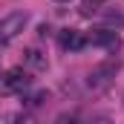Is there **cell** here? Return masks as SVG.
Instances as JSON below:
<instances>
[{"instance_id":"5b68a950","label":"cell","mask_w":124,"mask_h":124,"mask_svg":"<svg viewBox=\"0 0 124 124\" xmlns=\"http://www.w3.org/2000/svg\"><path fill=\"white\" fill-rule=\"evenodd\" d=\"M116 69H118V61L101 63L98 69H93V75H90V87H107V81H110V75H116Z\"/></svg>"},{"instance_id":"52a82bcc","label":"cell","mask_w":124,"mask_h":124,"mask_svg":"<svg viewBox=\"0 0 124 124\" xmlns=\"http://www.w3.org/2000/svg\"><path fill=\"white\" fill-rule=\"evenodd\" d=\"M93 3H101V0H93Z\"/></svg>"},{"instance_id":"ba28073f","label":"cell","mask_w":124,"mask_h":124,"mask_svg":"<svg viewBox=\"0 0 124 124\" xmlns=\"http://www.w3.org/2000/svg\"><path fill=\"white\" fill-rule=\"evenodd\" d=\"M58 3H66V0H58Z\"/></svg>"},{"instance_id":"3957f363","label":"cell","mask_w":124,"mask_h":124,"mask_svg":"<svg viewBox=\"0 0 124 124\" xmlns=\"http://www.w3.org/2000/svg\"><path fill=\"white\" fill-rule=\"evenodd\" d=\"M23 23H26V15H20V12H15L6 20H0V43H9L17 32L23 29Z\"/></svg>"},{"instance_id":"277c9868","label":"cell","mask_w":124,"mask_h":124,"mask_svg":"<svg viewBox=\"0 0 124 124\" xmlns=\"http://www.w3.org/2000/svg\"><path fill=\"white\" fill-rule=\"evenodd\" d=\"M58 43L66 52H78V49L87 46V35L78 32V29H63V32H58Z\"/></svg>"},{"instance_id":"7a4b0ae2","label":"cell","mask_w":124,"mask_h":124,"mask_svg":"<svg viewBox=\"0 0 124 124\" xmlns=\"http://www.w3.org/2000/svg\"><path fill=\"white\" fill-rule=\"evenodd\" d=\"M87 43H93V46H104V49H118L121 38H118V32H116V29H93L90 35H87Z\"/></svg>"},{"instance_id":"6da1fadb","label":"cell","mask_w":124,"mask_h":124,"mask_svg":"<svg viewBox=\"0 0 124 124\" xmlns=\"http://www.w3.org/2000/svg\"><path fill=\"white\" fill-rule=\"evenodd\" d=\"M29 87V75L17 66V69H9L6 75H0V95H12V93H20Z\"/></svg>"},{"instance_id":"8992f818","label":"cell","mask_w":124,"mask_h":124,"mask_svg":"<svg viewBox=\"0 0 124 124\" xmlns=\"http://www.w3.org/2000/svg\"><path fill=\"white\" fill-rule=\"evenodd\" d=\"M26 61H29V66H35V69H46V55H43L40 49H26Z\"/></svg>"}]
</instances>
